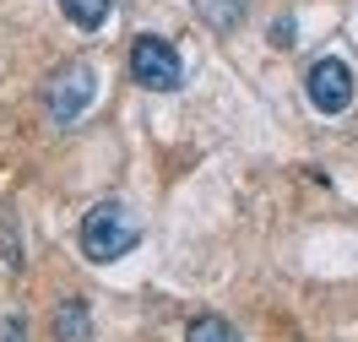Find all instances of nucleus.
Segmentation results:
<instances>
[{"label": "nucleus", "mask_w": 358, "mask_h": 342, "mask_svg": "<svg viewBox=\"0 0 358 342\" xmlns=\"http://www.w3.org/2000/svg\"><path fill=\"white\" fill-rule=\"evenodd\" d=\"M185 342H245V337H239L223 315H196L185 326Z\"/></svg>", "instance_id": "6e6552de"}, {"label": "nucleus", "mask_w": 358, "mask_h": 342, "mask_svg": "<svg viewBox=\"0 0 358 342\" xmlns=\"http://www.w3.org/2000/svg\"><path fill=\"white\" fill-rule=\"evenodd\" d=\"M304 92L320 114H342L353 104V66L336 60V55H320L310 71H304Z\"/></svg>", "instance_id": "20e7f679"}, {"label": "nucleus", "mask_w": 358, "mask_h": 342, "mask_svg": "<svg viewBox=\"0 0 358 342\" xmlns=\"http://www.w3.org/2000/svg\"><path fill=\"white\" fill-rule=\"evenodd\" d=\"M131 76L141 82L147 92H174L185 82V66H179V49L157 33H141L131 44Z\"/></svg>", "instance_id": "f03ea898"}, {"label": "nucleus", "mask_w": 358, "mask_h": 342, "mask_svg": "<svg viewBox=\"0 0 358 342\" xmlns=\"http://www.w3.org/2000/svg\"><path fill=\"white\" fill-rule=\"evenodd\" d=\"M136 245H141V218H136L125 201H98L87 218H82V255L98 261V266L131 255Z\"/></svg>", "instance_id": "f257e3e1"}, {"label": "nucleus", "mask_w": 358, "mask_h": 342, "mask_svg": "<svg viewBox=\"0 0 358 342\" xmlns=\"http://www.w3.org/2000/svg\"><path fill=\"white\" fill-rule=\"evenodd\" d=\"M0 342H27L22 315H0Z\"/></svg>", "instance_id": "9d476101"}, {"label": "nucleus", "mask_w": 358, "mask_h": 342, "mask_svg": "<svg viewBox=\"0 0 358 342\" xmlns=\"http://www.w3.org/2000/svg\"><path fill=\"white\" fill-rule=\"evenodd\" d=\"M0 261L6 266H22V239L11 234V212H0Z\"/></svg>", "instance_id": "1a4fd4ad"}, {"label": "nucleus", "mask_w": 358, "mask_h": 342, "mask_svg": "<svg viewBox=\"0 0 358 342\" xmlns=\"http://www.w3.org/2000/svg\"><path fill=\"white\" fill-rule=\"evenodd\" d=\"M92 98H98V76H92V66L71 60V66L55 71V82L44 87V109H49V120L71 125V120H82V114H87Z\"/></svg>", "instance_id": "7ed1b4c3"}, {"label": "nucleus", "mask_w": 358, "mask_h": 342, "mask_svg": "<svg viewBox=\"0 0 358 342\" xmlns=\"http://www.w3.org/2000/svg\"><path fill=\"white\" fill-rule=\"evenodd\" d=\"M60 11H66V22H76L82 33H92V27L109 22L114 0H60Z\"/></svg>", "instance_id": "0eeeda50"}, {"label": "nucleus", "mask_w": 358, "mask_h": 342, "mask_svg": "<svg viewBox=\"0 0 358 342\" xmlns=\"http://www.w3.org/2000/svg\"><path fill=\"white\" fill-rule=\"evenodd\" d=\"M55 342H92V315L82 299H66L55 310Z\"/></svg>", "instance_id": "39448f33"}, {"label": "nucleus", "mask_w": 358, "mask_h": 342, "mask_svg": "<svg viewBox=\"0 0 358 342\" xmlns=\"http://www.w3.org/2000/svg\"><path fill=\"white\" fill-rule=\"evenodd\" d=\"M271 44H277V49L293 44V22H288V17H277V22H271Z\"/></svg>", "instance_id": "9b49d317"}, {"label": "nucleus", "mask_w": 358, "mask_h": 342, "mask_svg": "<svg viewBox=\"0 0 358 342\" xmlns=\"http://www.w3.org/2000/svg\"><path fill=\"white\" fill-rule=\"evenodd\" d=\"M245 6L250 0H196V17H201L212 33H234L245 22Z\"/></svg>", "instance_id": "423d86ee"}]
</instances>
